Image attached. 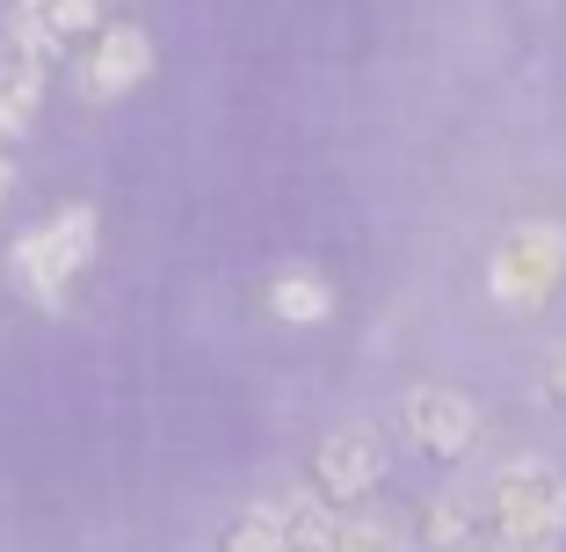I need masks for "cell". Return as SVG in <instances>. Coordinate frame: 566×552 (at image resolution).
Returning <instances> with one entry per match:
<instances>
[{
	"instance_id": "obj_1",
	"label": "cell",
	"mask_w": 566,
	"mask_h": 552,
	"mask_svg": "<svg viewBox=\"0 0 566 552\" xmlns=\"http://www.w3.org/2000/svg\"><path fill=\"white\" fill-rule=\"evenodd\" d=\"M95 240H102L95 204H66V211L36 218L30 233H15V248H8V284H15L30 305L59 313L66 291H73V277L95 262Z\"/></svg>"
},
{
	"instance_id": "obj_2",
	"label": "cell",
	"mask_w": 566,
	"mask_h": 552,
	"mask_svg": "<svg viewBox=\"0 0 566 552\" xmlns=\"http://www.w3.org/2000/svg\"><path fill=\"white\" fill-rule=\"evenodd\" d=\"M486 523L501 552H552L566 538V472L552 458H509L486 487Z\"/></svg>"
},
{
	"instance_id": "obj_3",
	"label": "cell",
	"mask_w": 566,
	"mask_h": 552,
	"mask_svg": "<svg viewBox=\"0 0 566 552\" xmlns=\"http://www.w3.org/2000/svg\"><path fill=\"white\" fill-rule=\"evenodd\" d=\"M559 284H566V226L559 218H516L494 240V262H486L494 305L501 313H545Z\"/></svg>"
},
{
	"instance_id": "obj_4",
	"label": "cell",
	"mask_w": 566,
	"mask_h": 552,
	"mask_svg": "<svg viewBox=\"0 0 566 552\" xmlns=\"http://www.w3.org/2000/svg\"><path fill=\"white\" fill-rule=\"evenodd\" d=\"M385 466H392V451H385V429H370V421H342V429L319 436V451H313V487L327 494L334 509H364L370 494L385 487Z\"/></svg>"
},
{
	"instance_id": "obj_5",
	"label": "cell",
	"mask_w": 566,
	"mask_h": 552,
	"mask_svg": "<svg viewBox=\"0 0 566 552\" xmlns=\"http://www.w3.org/2000/svg\"><path fill=\"white\" fill-rule=\"evenodd\" d=\"M400 429H407V444L415 451H429V458H465L472 444H480V429H486V415H480V400L472 393H458V385H407L400 393Z\"/></svg>"
},
{
	"instance_id": "obj_6",
	"label": "cell",
	"mask_w": 566,
	"mask_h": 552,
	"mask_svg": "<svg viewBox=\"0 0 566 552\" xmlns=\"http://www.w3.org/2000/svg\"><path fill=\"white\" fill-rule=\"evenodd\" d=\"M146 73H153V37L138 22H102L87 37V59H81V95L87 102H124Z\"/></svg>"
},
{
	"instance_id": "obj_7",
	"label": "cell",
	"mask_w": 566,
	"mask_h": 552,
	"mask_svg": "<svg viewBox=\"0 0 566 552\" xmlns=\"http://www.w3.org/2000/svg\"><path fill=\"white\" fill-rule=\"evenodd\" d=\"M269 313L276 320H291V327H319V320L334 313V284L319 277V269H276L269 277Z\"/></svg>"
},
{
	"instance_id": "obj_8",
	"label": "cell",
	"mask_w": 566,
	"mask_h": 552,
	"mask_svg": "<svg viewBox=\"0 0 566 552\" xmlns=\"http://www.w3.org/2000/svg\"><path fill=\"white\" fill-rule=\"evenodd\" d=\"M283 538H291V552H334V531H342V509L319 494V487H291L283 494Z\"/></svg>"
},
{
	"instance_id": "obj_9",
	"label": "cell",
	"mask_w": 566,
	"mask_h": 552,
	"mask_svg": "<svg viewBox=\"0 0 566 552\" xmlns=\"http://www.w3.org/2000/svg\"><path fill=\"white\" fill-rule=\"evenodd\" d=\"M36 102H44V66H30V59L8 51V59H0V146L30 132Z\"/></svg>"
},
{
	"instance_id": "obj_10",
	"label": "cell",
	"mask_w": 566,
	"mask_h": 552,
	"mask_svg": "<svg viewBox=\"0 0 566 552\" xmlns=\"http://www.w3.org/2000/svg\"><path fill=\"white\" fill-rule=\"evenodd\" d=\"M8 51L30 59V66H51V59L66 51L59 22H51V0H15V8H8Z\"/></svg>"
},
{
	"instance_id": "obj_11",
	"label": "cell",
	"mask_w": 566,
	"mask_h": 552,
	"mask_svg": "<svg viewBox=\"0 0 566 552\" xmlns=\"http://www.w3.org/2000/svg\"><path fill=\"white\" fill-rule=\"evenodd\" d=\"M415 538H421V552H458V545H472V502L465 494H429L421 502V517H415Z\"/></svg>"
},
{
	"instance_id": "obj_12",
	"label": "cell",
	"mask_w": 566,
	"mask_h": 552,
	"mask_svg": "<svg viewBox=\"0 0 566 552\" xmlns=\"http://www.w3.org/2000/svg\"><path fill=\"white\" fill-rule=\"evenodd\" d=\"M218 552H291V538H283V509L276 502H248L233 523H226Z\"/></svg>"
},
{
	"instance_id": "obj_13",
	"label": "cell",
	"mask_w": 566,
	"mask_h": 552,
	"mask_svg": "<svg viewBox=\"0 0 566 552\" xmlns=\"http://www.w3.org/2000/svg\"><path fill=\"white\" fill-rule=\"evenodd\" d=\"M334 552H407L400 517L385 509H342V531H334Z\"/></svg>"
},
{
	"instance_id": "obj_14",
	"label": "cell",
	"mask_w": 566,
	"mask_h": 552,
	"mask_svg": "<svg viewBox=\"0 0 566 552\" xmlns=\"http://www.w3.org/2000/svg\"><path fill=\"white\" fill-rule=\"evenodd\" d=\"M102 15H109V0H51V22H59V37H95Z\"/></svg>"
},
{
	"instance_id": "obj_15",
	"label": "cell",
	"mask_w": 566,
	"mask_h": 552,
	"mask_svg": "<svg viewBox=\"0 0 566 552\" xmlns=\"http://www.w3.org/2000/svg\"><path fill=\"white\" fill-rule=\"evenodd\" d=\"M537 393H545V400L566 415V335L552 342V350H545V364H537Z\"/></svg>"
},
{
	"instance_id": "obj_16",
	"label": "cell",
	"mask_w": 566,
	"mask_h": 552,
	"mask_svg": "<svg viewBox=\"0 0 566 552\" xmlns=\"http://www.w3.org/2000/svg\"><path fill=\"white\" fill-rule=\"evenodd\" d=\"M15 197V168H8V153H0V204Z\"/></svg>"
},
{
	"instance_id": "obj_17",
	"label": "cell",
	"mask_w": 566,
	"mask_h": 552,
	"mask_svg": "<svg viewBox=\"0 0 566 552\" xmlns=\"http://www.w3.org/2000/svg\"><path fill=\"white\" fill-rule=\"evenodd\" d=\"M458 552H480V545H458Z\"/></svg>"
},
{
	"instance_id": "obj_18",
	"label": "cell",
	"mask_w": 566,
	"mask_h": 552,
	"mask_svg": "<svg viewBox=\"0 0 566 552\" xmlns=\"http://www.w3.org/2000/svg\"><path fill=\"white\" fill-rule=\"evenodd\" d=\"M407 552H421V545H407Z\"/></svg>"
}]
</instances>
